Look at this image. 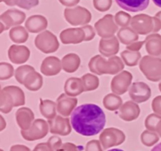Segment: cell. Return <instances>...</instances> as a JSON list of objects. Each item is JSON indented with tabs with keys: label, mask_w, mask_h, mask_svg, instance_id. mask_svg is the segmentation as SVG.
Here are the masks:
<instances>
[{
	"label": "cell",
	"mask_w": 161,
	"mask_h": 151,
	"mask_svg": "<svg viewBox=\"0 0 161 151\" xmlns=\"http://www.w3.org/2000/svg\"><path fill=\"white\" fill-rule=\"evenodd\" d=\"M108 151H124L123 149H109V150Z\"/></svg>",
	"instance_id": "30"
},
{
	"label": "cell",
	"mask_w": 161,
	"mask_h": 151,
	"mask_svg": "<svg viewBox=\"0 0 161 151\" xmlns=\"http://www.w3.org/2000/svg\"><path fill=\"white\" fill-rule=\"evenodd\" d=\"M145 41H143V42H135V43L132 44V47H130V46H128L127 47V49H131L132 50H139L140 47L142 46V44L144 43Z\"/></svg>",
	"instance_id": "25"
},
{
	"label": "cell",
	"mask_w": 161,
	"mask_h": 151,
	"mask_svg": "<svg viewBox=\"0 0 161 151\" xmlns=\"http://www.w3.org/2000/svg\"><path fill=\"white\" fill-rule=\"evenodd\" d=\"M82 28H83V31H85V35H86L84 40H91V39L94 38V35H95V32H94L92 27H91V25H85V26L82 27Z\"/></svg>",
	"instance_id": "23"
},
{
	"label": "cell",
	"mask_w": 161,
	"mask_h": 151,
	"mask_svg": "<svg viewBox=\"0 0 161 151\" xmlns=\"http://www.w3.org/2000/svg\"><path fill=\"white\" fill-rule=\"evenodd\" d=\"M61 71V62L58 58L49 57L42 61L41 72L47 76H53Z\"/></svg>",
	"instance_id": "10"
},
{
	"label": "cell",
	"mask_w": 161,
	"mask_h": 151,
	"mask_svg": "<svg viewBox=\"0 0 161 151\" xmlns=\"http://www.w3.org/2000/svg\"><path fill=\"white\" fill-rule=\"evenodd\" d=\"M130 97L136 102H146L149 98L151 95V90L146 83L138 82L132 84L129 91Z\"/></svg>",
	"instance_id": "6"
},
{
	"label": "cell",
	"mask_w": 161,
	"mask_h": 151,
	"mask_svg": "<svg viewBox=\"0 0 161 151\" xmlns=\"http://www.w3.org/2000/svg\"><path fill=\"white\" fill-rule=\"evenodd\" d=\"M155 17H157V18H160V22H161V11H160V12H159L158 14H156Z\"/></svg>",
	"instance_id": "29"
},
{
	"label": "cell",
	"mask_w": 161,
	"mask_h": 151,
	"mask_svg": "<svg viewBox=\"0 0 161 151\" xmlns=\"http://www.w3.org/2000/svg\"><path fill=\"white\" fill-rule=\"evenodd\" d=\"M61 39L64 43H69V42H74L77 43L85 39V31L82 28H69L60 35Z\"/></svg>",
	"instance_id": "8"
},
{
	"label": "cell",
	"mask_w": 161,
	"mask_h": 151,
	"mask_svg": "<svg viewBox=\"0 0 161 151\" xmlns=\"http://www.w3.org/2000/svg\"><path fill=\"white\" fill-rule=\"evenodd\" d=\"M80 2V0H65V1L61 2V3L66 6H75Z\"/></svg>",
	"instance_id": "24"
},
{
	"label": "cell",
	"mask_w": 161,
	"mask_h": 151,
	"mask_svg": "<svg viewBox=\"0 0 161 151\" xmlns=\"http://www.w3.org/2000/svg\"><path fill=\"white\" fill-rule=\"evenodd\" d=\"M151 151H161V143H159L157 146H154V147L151 149Z\"/></svg>",
	"instance_id": "27"
},
{
	"label": "cell",
	"mask_w": 161,
	"mask_h": 151,
	"mask_svg": "<svg viewBox=\"0 0 161 151\" xmlns=\"http://www.w3.org/2000/svg\"><path fill=\"white\" fill-rule=\"evenodd\" d=\"M25 27L30 32H39L47 27V18L41 15L31 16L27 20Z\"/></svg>",
	"instance_id": "9"
},
{
	"label": "cell",
	"mask_w": 161,
	"mask_h": 151,
	"mask_svg": "<svg viewBox=\"0 0 161 151\" xmlns=\"http://www.w3.org/2000/svg\"><path fill=\"white\" fill-rule=\"evenodd\" d=\"M39 4V0H18L17 6L25 9H30Z\"/></svg>",
	"instance_id": "22"
},
{
	"label": "cell",
	"mask_w": 161,
	"mask_h": 151,
	"mask_svg": "<svg viewBox=\"0 0 161 151\" xmlns=\"http://www.w3.org/2000/svg\"><path fill=\"white\" fill-rule=\"evenodd\" d=\"M118 37L121 42L124 44H128L129 42H134L138 39V35L130 28H123L118 31Z\"/></svg>",
	"instance_id": "15"
},
{
	"label": "cell",
	"mask_w": 161,
	"mask_h": 151,
	"mask_svg": "<svg viewBox=\"0 0 161 151\" xmlns=\"http://www.w3.org/2000/svg\"><path fill=\"white\" fill-rule=\"evenodd\" d=\"M95 28L99 36L105 38L113 36L118 28L113 20V16L108 14L95 24Z\"/></svg>",
	"instance_id": "5"
},
{
	"label": "cell",
	"mask_w": 161,
	"mask_h": 151,
	"mask_svg": "<svg viewBox=\"0 0 161 151\" xmlns=\"http://www.w3.org/2000/svg\"><path fill=\"white\" fill-rule=\"evenodd\" d=\"M76 98H68L64 94H62L58 99V110L60 114L63 116H69L72 114L71 111L77 104Z\"/></svg>",
	"instance_id": "12"
},
{
	"label": "cell",
	"mask_w": 161,
	"mask_h": 151,
	"mask_svg": "<svg viewBox=\"0 0 161 151\" xmlns=\"http://www.w3.org/2000/svg\"><path fill=\"white\" fill-rule=\"evenodd\" d=\"M40 110L42 116L51 120L55 116V103L50 100L41 101Z\"/></svg>",
	"instance_id": "17"
},
{
	"label": "cell",
	"mask_w": 161,
	"mask_h": 151,
	"mask_svg": "<svg viewBox=\"0 0 161 151\" xmlns=\"http://www.w3.org/2000/svg\"><path fill=\"white\" fill-rule=\"evenodd\" d=\"M0 1L3 2L9 6H15V5H17V3H18V0H0Z\"/></svg>",
	"instance_id": "26"
},
{
	"label": "cell",
	"mask_w": 161,
	"mask_h": 151,
	"mask_svg": "<svg viewBox=\"0 0 161 151\" xmlns=\"http://www.w3.org/2000/svg\"><path fill=\"white\" fill-rule=\"evenodd\" d=\"M71 124L75 132L83 136L96 135L103 130L106 117L103 110L95 104H83L71 114Z\"/></svg>",
	"instance_id": "1"
},
{
	"label": "cell",
	"mask_w": 161,
	"mask_h": 151,
	"mask_svg": "<svg viewBox=\"0 0 161 151\" xmlns=\"http://www.w3.org/2000/svg\"><path fill=\"white\" fill-rule=\"evenodd\" d=\"M11 40L15 42H24L28 39V35L24 27L17 26L13 28L9 31Z\"/></svg>",
	"instance_id": "16"
},
{
	"label": "cell",
	"mask_w": 161,
	"mask_h": 151,
	"mask_svg": "<svg viewBox=\"0 0 161 151\" xmlns=\"http://www.w3.org/2000/svg\"><path fill=\"white\" fill-rule=\"evenodd\" d=\"M153 2L156 6L161 8V0H153Z\"/></svg>",
	"instance_id": "28"
},
{
	"label": "cell",
	"mask_w": 161,
	"mask_h": 151,
	"mask_svg": "<svg viewBox=\"0 0 161 151\" xmlns=\"http://www.w3.org/2000/svg\"><path fill=\"white\" fill-rule=\"evenodd\" d=\"M118 6L129 12H140L148 7L149 0H115Z\"/></svg>",
	"instance_id": "7"
},
{
	"label": "cell",
	"mask_w": 161,
	"mask_h": 151,
	"mask_svg": "<svg viewBox=\"0 0 161 151\" xmlns=\"http://www.w3.org/2000/svg\"><path fill=\"white\" fill-rule=\"evenodd\" d=\"M60 1V3H61V2H62V1H65V0H59Z\"/></svg>",
	"instance_id": "31"
},
{
	"label": "cell",
	"mask_w": 161,
	"mask_h": 151,
	"mask_svg": "<svg viewBox=\"0 0 161 151\" xmlns=\"http://www.w3.org/2000/svg\"><path fill=\"white\" fill-rule=\"evenodd\" d=\"M132 28L141 35H146L154 30L153 17L146 14L136 15L130 21Z\"/></svg>",
	"instance_id": "3"
},
{
	"label": "cell",
	"mask_w": 161,
	"mask_h": 151,
	"mask_svg": "<svg viewBox=\"0 0 161 151\" xmlns=\"http://www.w3.org/2000/svg\"><path fill=\"white\" fill-rule=\"evenodd\" d=\"M115 20L119 26L127 27L131 20V17L130 14H127V13L119 11L115 16Z\"/></svg>",
	"instance_id": "19"
},
{
	"label": "cell",
	"mask_w": 161,
	"mask_h": 151,
	"mask_svg": "<svg viewBox=\"0 0 161 151\" xmlns=\"http://www.w3.org/2000/svg\"><path fill=\"white\" fill-rule=\"evenodd\" d=\"M64 91L69 95H78L84 91L82 80L78 78L68 79L64 86Z\"/></svg>",
	"instance_id": "14"
},
{
	"label": "cell",
	"mask_w": 161,
	"mask_h": 151,
	"mask_svg": "<svg viewBox=\"0 0 161 151\" xmlns=\"http://www.w3.org/2000/svg\"><path fill=\"white\" fill-rule=\"evenodd\" d=\"M26 15L22 11L13 9L6 10L3 13L0 17L1 26H5V29H8L11 26L20 25L25 21Z\"/></svg>",
	"instance_id": "4"
},
{
	"label": "cell",
	"mask_w": 161,
	"mask_h": 151,
	"mask_svg": "<svg viewBox=\"0 0 161 151\" xmlns=\"http://www.w3.org/2000/svg\"><path fill=\"white\" fill-rule=\"evenodd\" d=\"M93 4L96 9L101 12H105L111 7L112 0H93Z\"/></svg>",
	"instance_id": "20"
},
{
	"label": "cell",
	"mask_w": 161,
	"mask_h": 151,
	"mask_svg": "<svg viewBox=\"0 0 161 151\" xmlns=\"http://www.w3.org/2000/svg\"><path fill=\"white\" fill-rule=\"evenodd\" d=\"M66 20L72 25H85L91 21V14L90 11L81 6L67 8L64 10Z\"/></svg>",
	"instance_id": "2"
},
{
	"label": "cell",
	"mask_w": 161,
	"mask_h": 151,
	"mask_svg": "<svg viewBox=\"0 0 161 151\" xmlns=\"http://www.w3.org/2000/svg\"><path fill=\"white\" fill-rule=\"evenodd\" d=\"M139 106L131 102H127L120 109L119 116L124 119V120L130 121L136 119L139 116Z\"/></svg>",
	"instance_id": "11"
},
{
	"label": "cell",
	"mask_w": 161,
	"mask_h": 151,
	"mask_svg": "<svg viewBox=\"0 0 161 151\" xmlns=\"http://www.w3.org/2000/svg\"><path fill=\"white\" fill-rule=\"evenodd\" d=\"M17 55H22V56L25 57V58H28L29 57V51H28V49L26 47H23V46H20V50H19L18 53V48H17V46H12L10 47L9 50V59L11 61H14V60L17 58Z\"/></svg>",
	"instance_id": "18"
},
{
	"label": "cell",
	"mask_w": 161,
	"mask_h": 151,
	"mask_svg": "<svg viewBox=\"0 0 161 151\" xmlns=\"http://www.w3.org/2000/svg\"><path fill=\"white\" fill-rule=\"evenodd\" d=\"M119 50V43L116 37L113 36L111 39H102L100 40L99 51L105 56H110L112 54H116Z\"/></svg>",
	"instance_id": "13"
},
{
	"label": "cell",
	"mask_w": 161,
	"mask_h": 151,
	"mask_svg": "<svg viewBox=\"0 0 161 151\" xmlns=\"http://www.w3.org/2000/svg\"><path fill=\"white\" fill-rule=\"evenodd\" d=\"M30 71H34V68L28 65L21 66V67L17 68V71H16V76H15L17 81H18L20 83H24V80H23L24 75L26 74L27 72H30Z\"/></svg>",
	"instance_id": "21"
}]
</instances>
